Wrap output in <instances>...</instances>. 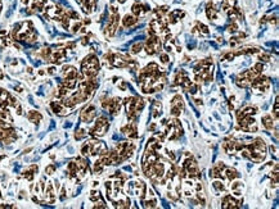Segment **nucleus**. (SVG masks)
Returning <instances> with one entry per match:
<instances>
[{"label":"nucleus","instance_id":"nucleus-30","mask_svg":"<svg viewBox=\"0 0 279 209\" xmlns=\"http://www.w3.org/2000/svg\"><path fill=\"white\" fill-rule=\"evenodd\" d=\"M39 75H40V76H44V75H45V71H44V69H40V71H39Z\"/></svg>","mask_w":279,"mask_h":209},{"label":"nucleus","instance_id":"nucleus-9","mask_svg":"<svg viewBox=\"0 0 279 209\" xmlns=\"http://www.w3.org/2000/svg\"><path fill=\"white\" fill-rule=\"evenodd\" d=\"M138 23V17H135L134 14H126L122 19V24L124 27H132Z\"/></svg>","mask_w":279,"mask_h":209},{"label":"nucleus","instance_id":"nucleus-12","mask_svg":"<svg viewBox=\"0 0 279 209\" xmlns=\"http://www.w3.org/2000/svg\"><path fill=\"white\" fill-rule=\"evenodd\" d=\"M222 173H225V177L228 178L229 181H233L235 177H238V172L235 169L233 168H224V171H222Z\"/></svg>","mask_w":279,"mask_h":209},{"label":"nucleus","instance_id":"nucleus-1","mask_svg":"<svg viewBox=\"0 0 279 209\" xmlns=\"http://www.w3.org/2000/svg\"><path fill=\"white\" fill-rule=\"evenodd\" d=\"M99 61L94 54L88 55L86 58L84 59V62L81 63V73H83L86 78H92V77H97L98 72H99Z\"/></svg>","mask_w":279,"mask_h":209},{"label":"nucleus","instance_id":"nucleus-28","mask_svg":"<svg viewBox=\"0 0 279 209\" xmlns=\"http://www.w3.org/2000/svg\"><path fill=\"white\" fill-rule=\"evenodd\" d=\"M46 73L48 75H54L55 73V67H49L48 69H46Z\"/></svg>","mask_w":279,"mask_h":209},{"label":"nucleus","instance_id":"nucleus-20","mask_svg":"<svg viewBox=\"0 0 279 209\" xmlns=\"http://www.w3.org/2000/svg\"><path fill=\"white\" fill-rule=\"evenodd\" d=\"M81 154H83L84 157L90 155V144L89 143L83 145V148H81Z\"/></svg>","mask_w":279,"mask_h":209},{"label":"nucleus","instance_id":"nucleus-24","mask_svg":"<svg viewBox=\"0 0 279 209\" xmlns=\"http://www.w3.org/2000/svg\"><path fill=\"white\" fill-rule=\"evenodd\" d=\"M54 172H55V167H54L53 164H49L48 167L45 168V173H46V174H49V176H50V174H53Z\"/></svg>","mask_w":279,"mask_h":209},{"label":"nucleus","instance_id":"nucleus-32","mask_svg":"<svg viewBox=\"0 0 279 209\" xmlns=\"http://www.w3.org/2000/svg\"><path fill=\"white\" fill-rule=\"evenodd\" d=\"M21 1H22V4H27L28 0H21Z\"/></svg>","mask_w":279,"mask_h":209},{"label":"nucleus","instance_id":"nucleus-5","mask_svg":"<svg viewBox=\"0 0 279 209\" xmlns=\"http://www.w3.org/2000/svg\"><path fill=\"white\" fill-rule=\"evenodd\" d=\"M241 200H237V199H234V198H231L230 195H226L224 200H222V208H239L241 207Z\"/></svg>","mask_w":279,"mask_h":209},{"label":"nucleus","instance_id":"nucleus-27","mask_svg":"<svg viewBox=\"0 0 279 209\" xmlns=\"http://www.w3.org/2000/svg\"><path fill=\"white\" fill-rule=\"evenodd\" d=\"M274 116H275V118H278V99L274 103Z\"/></svg>","mask_w":279,"mask_h":209},{"label":"nucleus","instance_id":"nucleus-16","mask_svg":"<svg viewBox=\"0 0 279 209\" xmlns=\"http://www.w3.org/2000/svg\"><path fill=\"white\" fill-rule=\"evenodd\" d=\"M152 116L154 117V118H157L158 116L161 114V104L158 103V101H156V103L153 104V109H152Z\"/></svg>","mask_w":279,"mask_h":209},{"label":"nucleus","instance_id":"nucleus-22","mask_svg":"<svg viewBox=\"0 0 279 209\" xmlns=\"http://www.w3.org/2000/svg\"><path fill=\"white\" fill-rule=\"evenodd\" d=\"M157 202L154 199H151V200H147V202H144V207L145 208H156L157 205Z\"/></svg>","mask_w":279,"mask_h":209},{"label":"nucleus","instance_id":"nucleus-26","mask_svg":"<svg viewBox=\"0 0 279 209\" xmlns=\"http://www.w3.org/2000/svg\"><path fill=\"white\" fill-rule=\"evenodd\" d=\"M260 61L261 62H269L270 61V55L269 54H261L260 55Z\"/></svg>","mask_w":279,"mask_h":209},{"label":"nucleus","instance_id":"nucleus-7","mask_svg":"<svg viewBox=\"0 0 279 209\" xmlns=\"http://www.w3.org/2000/svg\"><path fill=\"white\" fill-rule=\"evenodd\" d=\"M77 69L72 66H64L62 68V75H63V78H75L77 77Z\"/></svg>","mask_w":279,"mask_h":209},{"label":"nucleus","instance_id":"nucleus-29","mask_svg":"<svg viewBox=\"0 0 279 209\" xmlns=\"http://www.w3.org/2000/svg\"><path fill=\"white\" fill-rule=\"evenodd\" d=\"M32 150V148H28V149H26V150H23V154H27L28 151H31Z\"/></svg>","mask_w":279,"mask_h":209},{"label":"nucleus","instance_id":"nucleus-2","mask_svg":"<svg viewBox=\"0 0 279 209\" xmlns=\"http://www.w3.org/2000/svg\"><path fill=\"white\" fill-rule=\"evenodd\" d=\"M108 127H109L108 119H107L106 117H99L95 121L94 127L90 130V134H92L93 136H95V137H100V136H103L107 132Z\"/></svg>","mask_w":279,"mask_h":209},{"label":"nucleus","instance_id":"nucleus-25","mask_svg":"<svg viewBox=\"0 0 279 209\" xmlns=\"http://www.w3.org/2000/svg\"><path fill=\"white\" fill-rule=\"evenodd\" d=\"M160 58H161V62L164 63V64H166V63L170 61L169 55H167V54H165V53H161V54H160Z\"/></svg>","mask_w":279,"mask_h":209},{"label":"nucleus","instance_id":"nucleus-23","mask_svg":"<svg viewBox=\"0 0 279 209\" xmlns=\"http://www.w3.org/2000/svg\"><path fill=\"white\" fill-rule=\"evenodd\" d=\"M197 26H198V28H199V32H202V33H205V35H208V27L207 26H205V24H202V23H197Z\"/></svg>","mask_w":279,"mask_h":209},{"label":"nucleus","instance_id":"nucleus-4","mask_svg":"<svg viewBox=\"0 0 279 209\" xmlns=\"http://www.w3.org/2000/svg\"><path fill=\"white\" fill-rule=\"evenodd\" d=\"M184 109V103H183V99L180 95H176L174 97L173 100H171V116L174 117H178L180 116V113L183 112Z\"/></svg>","mask_w":279,"mask_h":209},{"label":"nucleus","instance_id":"nucleus-31","mask_svg":"<svg viewBox=\"0 0 279 209\" xmlns=\"http://www.w3.org/2000/svg\"><path fill=\"white\" fill-rule=\"evenodd\" d=\"M27 72H28V73H32V68L28 67V68H27Z\"/></svg>","mask_w":279,"mask_h":209},{"label":"nucleus","instance_id":"nucleus-11","mask_svg":"<svg viewBox=\"0 0 279 209\" xmlns=\"http://www.w3.org/2000/svg\"><path fill=\"white\" fill-rule=\"evenodd\" d=\"M206 13H207V17L210 19H216L217 18V10L214 8L212 3L207 4V8H206Z\"/></svg>","mask_w":279,"mask_h":209},{"label":"nucleus","instance_id":"nucleus-18","mask_svg":"<svg viewBox=\"0 0 279 209\" xmlns=\"http://www.w3.org/2000/svg\"><path fill=\"white\" fill-rule=\"evenodd\" d=\"M141 48H143V44H141V42H135V44L130 48V53L131 54H138L141 50Z\"/></svg>","mask_w":279,"mask_h":209},{"label":"nucleus","instance_id":"nucleus-3","mask_svg":"<svg viewBox=\"0 0 279 209\" xmlns=\"http://www.w3.org/2000/svg\"><path fill=\"white\" fill-rule=\"evenodd\" d=\"M97 116V112H95V106L94 105H88L81 110V114H80V119L85 123H90Z\"/></svg>","mask_w":279,"mask_h":209},{"label":"nucleus","instance_id":"nucleus-19","mask_svg":"<svg viewBox=\"0 0 279 209\" xmlns=\"http://www.w3.org/2000/svg\"><path fill=\"white\" fill-rule=\"evenodd\" d=\"M85 136H86V131H85L84 129H77L76 132H75V139L76 140H81V139H84Z\"/></svg>","mask_w":279,"mask_h":209},{"label":"nucleus","instance_id":"nucleus-13","mask_svg":"<svg viewBox=\"0 0 279 209\" xmlns=\"http://www.w3.org/2000/svg\"><path fill=\"white\" fill-rule=\"evenodd\" d=\"M261 121H263V126H264L266 130H272V129H273L274 122H273V118L270 117L269 114H266V116H264Z\"/></svg>","mask_w":279,"mask_h":209},{"label":"nucleus","instance_id":"nucleus-8","mask_svg":"<svg viewBox=\"0 0 279 209\" xmlns=\"http://www.w3.org/2000/svg\"><path fill=\"white\" fill-rule=\"evenodd\" d=\"M131 9H132V14H134L135 17L143 16V14H145L149 10L147 5H141V4H139V3H135L134 5H132Z\"/></svg>","mask_w":279,"mask_h":209},{"label":"nucleus","instance_id":"nucleus-33","mask_svg":"<svg viewBox=\"0 0 279 209\" xmlns=\"http://www.w3.org/2000/svg\"><path fill=\"white\" fill-rule=\"evenodd\" d=\"M118 1H120V3H125L126 0H118Z\"/></svg>","mask_w":279,"mask_h":209},{"label":"nucleus","instance_id":"nucleus-14","mask_svg":"<svg viewBox=\"0 0 279 209\" xmlns=\"http://www.w3.org/2000/svg\"><path fill=\"white\" fill-rule=\"evenodd\" d=\"M187 78V73L184 71H178L176 72V76H175V85H182L183 81Z\"/></svg>","mask_w":279,"mask_h":209},{"label":"nucleus","instance_id":"nucleus-6","mask_svg":"<svg viewBox=\"0 0 279 209\" xmlns=\"http://www.w3.org/2000/svg\"><path fill=\"white\" fill-rule=\"evenodd\" d=\"M121 132H124L127 137H131V139H136L138 137V134H136V126L134 123H127L126 126H124L121 129Z\"/></svg>","mask_w":279,"mask_h":209},{"label":"nucleus","instance_id":"nucleus-17","mask_svg":"<svg viewBox=\"0 0 279 209\" xmlns=\"http://www.w3.org/2000/svg\"><path fill=\"white\" fill-rule=\"evenodd\" d=\"M212 186H214V189H215L217 193H224L225 191V186H224V183L220 182V181H215L212 183Z\"/></svg>","mask_w":279,"mask_h":209},{"label":"nucleus","instance_id":"nucleus-15","mask_svg":"<svg viewBox=\"0 0 279 209\" xmlns=\"http://www.w3.org/2000/svg\"><path fill=\"white\" fill-rule=\"evenodd\" d=\"M103 169H104V165L102 164V162L98 159L95 163H94V167H93V172L95 174H100L103 172Z\"/></svg>","mask_w":279,"mask_h":209},{"label":"nucleus","instance_id":"nucleus-10","mask_svg":"<svg viewBox=\"0 0 279 209\" xmlns=\"http://www.w3.org/2000/svg\"><path fill=\"white\" fill-rule=\"evenodd\" d=\"M27 118H28L30 122L35 123V125H39V123L41 122V119H42V116H41V113L36 112V110H30V112L27 113Z\"/></svg>","mask_w":279,"mask_h":209},{"label":"nucleus","instance_id":"nucleus-21","mask_svg":"<svg viewBox=\"0 0 279 209\" xmlns=\"http://www.w3.org/2000/svg\"><path fill=\"white\" fill-rule=\"evenodd\" d=\"M81 26H83V23H81L80 21L77 19L76 22H75V23L71 26V31H72V32H77V31H79V30H81Z\"/></svg>","mask_w":279,"mask_h":209}]
</instances>
